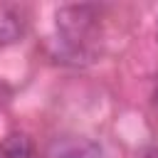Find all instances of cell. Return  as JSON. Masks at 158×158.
Returning a JSON list of instances; mask_svg holds the SVG:
<instances>
[{
    "label": "cell",
    "mask_w": 158,
    "mask_h": 158,
    "mask_svg": "<svg viewBox=\"0 0 158 158\" xmlns=\"http://www.w3.org/2000/svg\"><path fill=\"white\" fill-rule=\"evenodd\" d=\"M94 27H96V10L89 5H67L57 10V30L67 42V47L72 49H81Z\"/></svg>",
    "instance_id": "1"
},
{
    "label": "cell",
    "mask_w": 158,
    "mask_h": 158,
    "mask_svg": "<svg viewBox=\"0 0 158 158\" xmlns=\"http://www.w3.org/2000/svg\"><path fill=\"white\" fill-rule=\"evenodd\" d=\"M49 156L52 158H99L101 151L94 141L89 138H77V136H67V138H57L49 146Z\"/></svg>",
    "instance_id": "2"
},
{
    "label": "cell",
    "mask_w": 158,
    "mask_h": 158,
    "mask_svg": "<svg viewBox=\"0 0 158 158\" xmlns=\"http://www.w3.org/2000/svg\"><path fill=\"white\" fill-rule=\"evenodd\" d=\"M22 35H25L22 15L15 7H10V5H0V47L15 44Z\"/></svg>",
    "instance_id": "3"
},
{
    "label": "cell",
    "mask_w": 158,
    "mask_h": 158,
    "mask_svg": "<svg viewBox=\"0 0 158 158\" xmlns=\"http://www.w3.org/2000/svg\"><path fill=\"white\" fill-rule=\"evenodd\" d=\"M2 156L5 158H40L35 151V143L25 136V133H12L7 136L5 146H2Z\"/></svg>",
    "instance_id": "4"
},
{
    "label": "cell",
    "mask_w": 158,
    "mask_h": 158,
    "mask_svg": "<svg viewBox=\"0 0 158 158\" xmlns=\"http://www.w3.org/2000/svg\"><path fill=\"white\" fill-rule=\"evenodd\" d=\"M138 158H158V148H143Z\"/></svg>",
    "instance_id": "5"
},
{
    "label": "cell",
    "mask_w": 158,
    "mask_h": 158,
    "mask_svg": "<svg viewBox=\"0 0 158 158\" xmlns=\"http://www.w3.org/2000/svg\"><path fill=\"white\" fill-rule=\"evenodd\" d=\"M5 94H7V86H5V84H2V81H0V104H2V101H5Z\"/></svg>",
    "instance_id": "6"
},
{
    "label": "cell",
    "mask_w": 158,
    "mask_h": 158,
    "mask_svg": "<svg viewBox=\"0 0 158 158\" xmlns=\"http://www.w3.org/2000/svg\"><path fill=\"white\" fill-rule=\"evenodd\" d=\"M0 158H5V156H2V151H0Z\"/></svg>",
    "instance_id": "7"
},
{
    "label": "cell",
    "mask_w": 158,
    "mask_h": 158,
    "mask_svg": "<svg viewBox=\"0 0 158 158\" xmlns=\"http://www.w3.org/2000/svg\"><path fill=\"white\" fill-rule=\"evenodd\" d=\"M156 37H158V30H156Z\"/></svg>",
    "instance_id": "8"
}]
</instances>
